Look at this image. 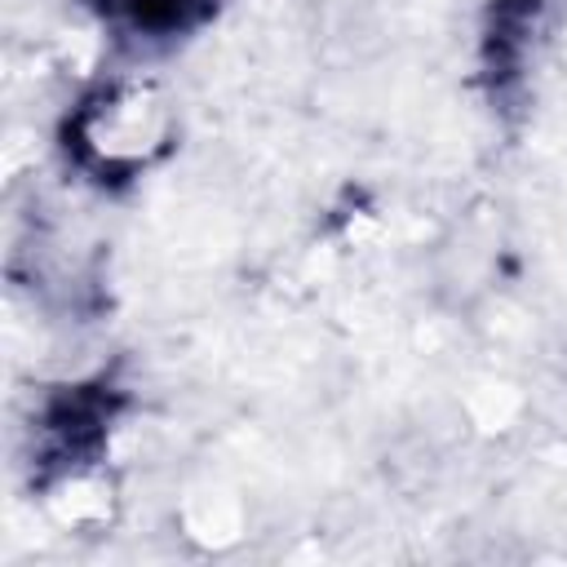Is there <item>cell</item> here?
Returning a JSON list of instances; mask_svg holds the SVG:
<instances>
[{"label": "cell", "mask_w": 567, "mask_h": 567, "mask_svg": "<svg viewBox=\"0 0 567 567\" xmlns=\"http://www.w3.org/2000/svg\"><path fill=\"white\" fill-rule=\"evenodd\" d=\"M128 13H133V22L137 27H146V31H177V27H186V22H195L204 9H208V0H120Z\"/></svg>", "instance_id": "1"}]
</instances>
